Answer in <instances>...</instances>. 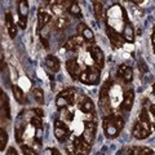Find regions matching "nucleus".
<instances>
[{"instance_id":"nucleus-1","label":"nucleus","mask_w":155,"mask_h":155,"mask_svg":"<svg viewBox=\"0 0 155 155\" xmlns=\"http://www.w3.org/2000/svg\"><path fill=\"white\" fill-rule=\"evenodd\" d=\"M124 127V120L120 116H106L104 119V130L106 137L115 138Z\"/></svg>"},{"instance_id":"nucleus-2","label":"nucleus","mask_w":155,"mask_h":155,"mask_svg":"<svg viewBox=\"0 0 155 155\" xmlns=\"http://www.w3.org/2000/svg\"><path fill=\"white\" fill-rule=\"evenodd\" d=\"M79 80L83 84H88V85H93L97 84L100 80V70L98 67H88L87 70L81 71V74L79 76Z\"/></svg>"},{"instance_id":"nucleus-3","label":"nucleus","mask_w":155,"mask_h":155,"mask_svg":"<svg viewBox=\"0 0 155 155\" xmlns=\"http://www.w3.org/2000/svg\"><path fill=\"white\" fill-rule=\"evenodd\" d=\"M74 101H75V91L72 88H67L57 96L56 105L58 109H65L67 106L74 104Z\"/></svg>"},{"instance_id":"nucleus-4","label":"nucleus","mask_w":155,"mask_h":155,"mask_svg":"<svg viewBox=\"0 0 155 155\" xmlns=\"http://www.w3.org/2000/svg\"><path fill=\"white\" fill-rule=\"evenodd\" d=\"M150 132H151V124L150 123H142V122H138L134 124L133 127V137L137 138V140H143L150 136Z\"/></svg>"},{"instance_id":"nucleus-5","label":"nucleus","mask_w":155,"mask_h":155,"mask_svg":"<svg viewBox=\"0 0 155 155\" xmlns=\"http://www.w3.org/2000/svg\"><path fill=\"white\" fill-rule=\"evenodd\" d=\"M72 146H74V150H75L76 155H88L89 151H91V145L88 142H85L83 140V137L74 138Z\"/></svg>"},{"instance_id":"nucleus-6","label":"nucleus","mask_w":155,"mask_h":155,"mask_svg":"<svg viewBox=\"0 0 155 155\" xmlns=\"http://www.w3.org/2000/svg\"><path fill=\"white\" fill-rule=\"evenodd\" d=\"M27 13H28V3L25 2V0L18 2V14H19L18 26L21 28H26V25H27Z\"/></svg>"},{"instance_id":"nucleus-7","label":"nucleus","mask_w":155,"mask_h":155,"mask_svg":"<svg viewBox=\"0 0 155 155\" xmlns=\"http://www.w3.org/2000/svg\"><path fill=\"white\" fill-rule=\"evenodd\" d=\"M87 51L91 53L92 60L94 61V64L98 67H102L105 64V57H104V52L100 49L97 45H88L87 47Z\"/></svg>"},{"instance_id":"nucleus-8","label":"nucleus","mask_w":155,"mask_h":155,"mask_svg":"<svg viewBox=\"0 0 155 155\" xmlns=\"http://www.w3.org/2000/svg\"><path fill=\"white\" fill-rule=\"evenodd\" d=\"M70 134V128L62 122V120H56L54 122V136L57 140L64 141V140Z\"/></svg>"},{"instance_id":"nucleus-9","label":"nucleus","mask_w":155,"mask_h":155,"mask_svg":"<svg viewBox=\"0 0 155 155\" xmlns=\"http://www.w3.org/2000/svg\"><path fill=\"white\" fill-rule=\"evenodd\" d=\"M94 136H96V124L93 122H85L83 134H81L83 140L85 142H88L89 145H92V142L94 140Z\"/></svg>"},{"instance_id":"nucleus-10","label":"nucleus","mask_w":155,"mask_h":155,"mask_svg":"<svg viewBox=\"0 0 155 155\" xmlns=\"http://www.w3.org/2000/svg\"><path fill=\"white\" fill-rule=\"evenodd\" d=\"M66 70H67V72H69L70 76H71L74 80L79 79V76H80V74H81L80 66H79V64H78L75 60H69V61L66 62Z\"/></svg>"},{"instance_id":"nucleus-11","label":"nucleus","mask_w":155,"mask_h":155,"mask_svg":"<svg viewBox=\"0 0 155 155\" xmlns=\"http://www.w3.org/2000/svg\"><path fill=\"white\" fill-rule=\"evenodd\" d=\"M107 35H109V39L111 41V44H113L115 48H122L123 44H124V39L122 35H119L118 32H116L113 27H107Z\"/></svg>"},{"instance_id":"nucleus-12","label":"nucleus","mask_w":155,"mask_h":155,"mask_svg":"<svg viewBox=\"0 0 155 155\" xmlns=\"http://www.w3.org/2000/svg\"><path fill=\"white\" fill-rule=\"evenodd\" d=\"M118 76L122 78L125 83H130V81H132V78H133V71L129 66L123 64V65H120L119 69H118Z\"/></svg>"},{"instance_id":"nucleus-13","label":"nucleus","mask_w":155,"mask_h":155,"mask_svg":"<svg viewBox=\"0 0 155 155\" xmlns=\"http://www.w3.org/2000/svg\"><path fill=\"white\" fill-rule=\"evenodd\" d=\"M79 107L85 114L94 113V104L92 102V100L87 98V97H80L79 98Z\"/></svg>"},{"instance_id":"nucleus-14","label":"nucleus","mask_w":155,"mask_h":155,"mask_svg":"<svg viewBox=\"0 0 155 155\" xmlns=\"http://www.w3.org/2000/svg\"><path fill=\"white\" fill-rule=\"evenodd\" d=\"M133 102H134V93H133V91H130V89L125 91L124 97H123V102H122V109L124 111H129L130 109H132Z\"/></svg>"},{"instance_id":"nucleus-15","label":"nucleus","mask_w":155,"mask_h":155,"mask_svg":"<svg viewBox=\"0 0 155 155\" xmlns=\"http://www.w3.org/2000/svg\"><path fill=\"white\" fill-rule=\"evenodd\" d=\"M83 41H84V38L83 36H72V38H70L69 40L66 41L65 48H66L67 51L75 49V48H78L79 45L83 44Z\"/></svg>"},{"instance_id":"nucleus-16","label":"nucleus","mask_w":155,"mask_h":155,"mask_svg":"<svg viewBox=\"0 0 155 155\" xmlns=\"http://www.w3.org/2000/svg\"><path fill=\"white\" fill-rule=\"evenodd\" d=\"M38 19H39V30H41L43 27H45L48 23L51 22V14L49 13H47L45 11H43V9H40L38 13Z\"/></svg>"},{"instance_id":"nucleus-17","label":"nucleus","mask_w":155,"mask_h":155,"mask_svg":"<svg viewBox=\"0 0 155 155\" xmlns=\"http://www.w3.org/2000/svg\"><path fill=\"white\" fill-rule=\"evenodd\" d=\"M5 22H7V27H8V34L9 36H11L12 39L16 38L17 35V28H16V23L13 22V17L11 13H7L5 16Z\"/></svg>"},{"instance_id":"nucleus-18","label":"nucleus","mask_w":155,"mask_h":155,"mask_svg":"<svg viewBox=\"0 0 155 155\" xmlns=\"http://www.w3.org/2000/svg\"><path fill=\"white\" fill-rule=\"evenodd\" d=\"M122 36L124 39V41H128V43H133L134 41V31H133V27H132L130 23H127V25L124 26Z\"/></svg>"},{"instance_id":"nucleus-19","label":"nucleus","mask_w":155,"mask_h":155,"mask_svg":"<svg viewBox=\"0 0 155 155\" xmlns=\"http://www.w3.org/2000/svg\"><path fill=\"white\" fill-rule=\"evenodd\" d=\"M45 64H47L48 69H51L52 71H58L60 70V61H58L54 56H48L45 58Z\"/></svg>"},{"instance_id":"nucleus-20","label":"nucleus","mask_w":155,"mask_h":155,"mask_svg":"<svg viewBox=\"0 0 155 155\" xmlns=\"http://www.w3.org/2000/svg\"><path fill=\"white\" fill-rule=\"evenodd\" d=\"M67 25H69V19H67V17L64 14V16H61V17H57L56 22H54V28L58 31H61V30H64Z\"/></svg>"},{"instance_id":"nucleus-21","label":"nucleus","mask_w":155,"mask_h":155,"mask_svg":"<svg viewBox=\"0 0 155 155\" xmlns=\"http://www.w3.org/2000/svg\"><path fill=\"white\" fill-rule=\"evenodd\" d=\"M12 92H13L14 98L17 100V102H19V104H25V94H23L22 89L19 88L18 85H13V87H12Z\"/></svg>"},{"instance_id":"nucleus-22","label":"nucleus","mask_w":155,"mask_h":155,"mask_svg":"<svg viewBox=\"0 0 155 155\" xmlns=\"http://www.w3.org/2000/svg\"><path fill=\"white\" fill-rule=\"evenodd\" d=\"M32 96H34V98H35V101L39 105L44 104V93H43L41 88H39V87L32 88Z\"/></svg>"},{"instance_id":"nucleus-23","label":"nucleus","mask_w":155,"mask_h":155,"mask_svg":"<svg viewBox=\"0 0 155 155\" xmlns=\"http://www.w3.org/2000/svg\"><path fill=\"white\" fill-rule=\"evenodd\" d=\"M130 154L132 155H151L153 150L149 147H133Z\"/></svg>"},{"instance_id":"nucleus-24","label":"nucleus","mask_w":155,"mask_h":155,"mask_svg":"<svg viewBox=\"0 0 155 155\" xmlns=\"http://www.w3.org/2000/svg\"><path fill=\"white\" fill-rule=\"evenodd\" d=\"M93 8H94V14L97 18L102 19L104 18V5L101 2H94L93 3Z\"/></svg>"},{"instance_id":"nucleus-25","label":"nucleus","mask_w":155,"mask_h":155,"mask_svg":"<svg viewBox=\"0 0 155 155\" xmlns=\"http://www.w3.org/2000/svg\"><path fill=\"white\" fill-rule=\"evenodd\" d=\"M81 36L84 38V40H87V41H91V43H93L94 41V34H93V31L91 30L89 27H84V30L81 31Z\"/></svg>"},{"instance_id":"nucleus-26","label":"nucleus","mask_w":155,"mask_h":155,"mask_svg":"<svg viewBox=\"0 0 155 155\" xmlns=\"http://www.w3.org/2000/svg\"><path fill=\"white\" fill-rule=\"evenodd\" d=\"M7 142H8V134H7L5 130L2 129V130H0V150H2V151L5 150Z\"/></svg>"},{"instance_id":"nucleus-27","label":"nucleus","mask_w":155,"mask_h":155,"mask_svg":"<svg viewBox=\"0 0 155 155\" xmlns=\"http://www.w3.org/2000/svg\"><path fill=\"white\" fill-rule=\"evenodd\" d=\"M69 12L72 14V16L80 17V7H79V3L72 2L71 5H70V8H69Z\"/></svg>"},{"instance_id":"nucleus-28","label":"nucleus","mask_w":155,"mask_h":155,"mask_svg":"<svg viewBox=\"0 0 155 155\" xmlns=\"http://www.w3.org/2000/svg\"><path fill=\"white\" fill-rule=\"evenodd\" d=\"M138 120L142 123H150V116H149V111L147 109H142L141 113L138 115Z\"/></svg>"},{"instance_id":"nucleus-29","label":"nucleus","mask_w":155,"mask_h":155,"mask_svg":"<svg viewBox=\"0 0 155 155\" xmlns=\"http://www.w3.org/2000/svg\"><path fill=\"white\" fill-rule=\"evenodd\" d=\"M25 127H23V124H21V125H18V127L16 128V130H14V137H16V140L18 142H21L22 141V134H23V129Z\"/></svg>"},{"instance_id":"nucleus-30","label":"nucleus","mask_w":155,"mask_h":155,"mask_svg":"<svg viewBox=\"0 0 155 155\" xmlns=\"http://www.w3.org/2000/svg\"><path fill=\"white\" fill-rule=\"evenodd\" d=\"M43 136H44V130H43V127H39V128H35V140L40 143L41 140H43Z\"/></svg>"},{"instance_id":"nucleus-31","label":"nucleus","mask_w":155,"mask_h":155,"mask_svg":"<svg viewBox=\"0 0 155 155\" xmlns=\"http://www.w3.org/2000/svg\"><path fill=\"white\" fill-rule=\"evenodd\" d=\"M22 153H23V155H38L35 150L26 146V145H22Z\"/></svg>"},{"instance_id":"nucleus-32","label":"nucleus","mask_w":155,"mask_h":155,"mask_svg":"<svg viewBox=\"0 0 155 155\" xmlns=\"http://www.w3.org/2000/svg\"><path fill=\"white\" fill-rule=\"evenodd\" d=\"M41 118H39V116H34V118H31V124L34 125L35 128H39L41 127Z\"/></svg>"},{"instance_id":"nucleus-33","label":"nucleus","mask_w":155,"mask_h":155,"mask_svg":"<svg viewBox=\"0 0 155 155\" xmlns=\"http://www.w3.org/2000/svg\"><path fill=\"white\" fill-rule=\"evenodd\" d=\"M150 113H151V115H153V124H151V127L155 128V105L150 106Z\"/></svg>"},{"instance_id":"nucleus-34","label":"nucleus","mask_w":155,"mask_h":155,"mask_svg":"<svg viewBox=\"0 0 155 155\" xmlns=\"http://www.w3.org/2000/svg\"><path fill=\"white\" fill-rule=\"evenodd\" d=\"M32 113L35 114V116H39V118H43V115H44L41 109H32Z\"/></svg>"},{"instance_id":"nucleus-35","label":"nucleus","mask_w":155,"mask_h":155,"mask_svg":"<svg viewBox=\"0 0 155 155\" xmlns=\"http://www.w3.org/2000/svg\"><path fill=\"white\" fill-rule=\"evenodd\" d=\"M7 155H18V153L14 150V147H9L7 151Z\"/></svg>"},{"instance_id":"nucleus-36","label":"nucleus","mask_w":155,"mask_h":155,"mask_svg":"<svg viewBox=\"0 0 155 155\" xmlns=\"http://www.w3.org/2000/svg\"><path fill=\"white\" fill-rule=\"evenodd\" d=\"M44 155H54V151H53V149L48 147V149H45V151H44Z\"/></svg>"},{"instance_id":"nucleus-37","label":"nucleus","mask_w":155,"mask_h":155,"mask_svg":"<svg viewBox=\"0 0 155 155\" xmlns=\"http://www.w3.org/2000/svg\"><path fill=\"white\" fill-rule=\"evenodd\" d=\"M0 62H2V70L5 69V64H4V54L2 52V54H0Z\"/></svg>"},{"instance_id":"nucleus-38","label":"nucleus","mask_w":155,"mask_h":155,"mask_svg":"<svg viewBox=\"0 0 155 155\" xmlns=\"http://www.w3.org/2000/svg\"><path fill=\"white\" fill-rule=\"evenodd\" d=\"M151 43H153V45L155 47V31H154V34H153V36H151Z\"/></svg>"},{"instance_id":"nucleus-39","label":"nucleus","mask_w":155,"mask_h":155,"mask_svg":"<svg viewBox=\"0 0 155 155\" xmlns=\"http://www.w3.org/2000/svg\"><path fill=\"white\" fill-rule=\"evenodd\" d=\"M134 4H141L142 3V0H136V2H133Z\"/></svg>"},{"instance_id":"nucleus-40","label":"nucleus","mask_w":155,"mask_h":155,"mask_svg":"<svg viewBox=\"0 0 155 155\" xmlns=\"http://www.w3.org/2000/svg\"><path fill=\"white\" fill-rule=\"evenodd\" d=\"M153 93H154V94H155V83H154V84H153Z\"/></svg>"},{"instance_id":"nucleus-41","label":"nucleus","mask_w":155,"mask_h":155,"mask_svg":"<svg viewBox=\"0 0 155 155\" xmlns=\"http://www.w3.org/2000/svg\"><path fill=\"white\" fill-rule=\"evenodd\" d=\"M54 155H61V153H60V151H56V153H54Z\"/></svg>"},{"instance_id":"nucleus-42","label":"nucleus","mask_w":155,"mask_h":155,"mask_svg":"<svg viewBox=\"0 0 155 155\" xmlns=\"http://www.w3.org/2000/svg\"><path fill=\"white\" fill-rule=\"evenodd\" d=\"M154 52H155V47H154Z\"/></svg>"}]
</instances>
